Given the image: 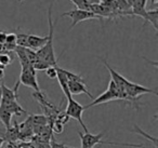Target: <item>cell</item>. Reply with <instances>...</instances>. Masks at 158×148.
<instances>
[{
	"instance_id": "obj_13",
	"label": "cell",
	"mask_w": 158,
	"mask_h": 148,
	"mask_svg": "<svg viewBox=\"0 0 158 148\" xmlns=\"http://www.w3.org/2000/svg\"><path fill=\"white\" fill-rule=\"evenodd\" d=\"M56 72H57V76H56V79L57 81H59L60 85H61V89L62 91H63L64 95L66 96V98H70L72 97V95H70L69 91H68V80L67 78L65 77V75H64V72H62V68L57 67L56 66Z\"/></svg>"
},
{
	"instance_id": "obj_27",
	"label": "cell",
	"mask_w": 158,
	"mask_h": 148,
	"mask_svg": "<svg viewBox=\"0 0 158 148\" xmlns=\"http://www.w3.org/2000/svg\"><path fill=\"white\" fill-rule=\"evenodd\" d=\"M3 145H5V139L0 137V148H3Z\"/></svg>"
},
{
	"instance_id": "obj_22",
	"label": "cell",
	"mask_w": 158,
	"mask_h": 148,
	"mask_svg": "<svg viewBox=\"0 0 158 148\" xmlns=\"http://www.w3.org/2000/svg\"><path fill=\"white\" fill-rule=\"evenodd\" d=\"M46 75H47V77H49L50 79H54V78H56V76H57V72H56V66L55 67H49V68H47L46 70Z\"/></svg>"
},
{
	"instance_id": "obj_14",
	"label": "cell",
	"mask_w": 158,
	"mask_h": 148,
	"mask_svg": "<svg viewBox=\"0 0 158 148\" xmlns=\"http://www.w3.org/2000/svg\"><path fill=\"white\" fill-rule=\"evenodd\" d=\"M134 129H132L131 130V132H133V133H136V134H139V135H141V136H143V137H145L146 139H148V141H151L152 143H153V145H154V148H158V138L156 136H152V135H149V134H147L145 131H143L141 128H139L136 124H134V126H133Z\"/></svg>"
},
{
	"instance_id": "obj_5",
	"label": "cell",
	"mask_w": 158,
	"mask_h": 148,
	"mask_svg": "<svg viewBox=\"0 0 158 148\" xmlns=\"http://www.w3.org/2000/svg\"><path fill=\"white\" fill-rule=\"evenodd\" d=\"M61 16H68V18L72 20V24H70V28H74L78 23L84 22V21L88 20H100L102 22L103 18L101 16L97 15L95 13H93L92 11H87V10H70L65 13H63Z\"/></svg>"
},
{
	"instance_id": "obj_4",
	"label": "cell",
	"mask_w": 158,
	"mask_h": 148,
	"mask_svg": "<svg viewBox=\"0 0 158 148\" xmlns=\"http://www.w3.org/2000/svg\"><path fill=\"white\" fill-rule=\"evenodd\" d=\"M21 67H22V70H21L20 79H19L20 84H24L28 88H31L35 90V92L41 91L37 81V72L34 69L33 66L29 64V65H23Z\"/></svg>"
},
{
	"instance_id": "obj_6",
	"label": "cell",
	"mask_w": 158,
	"mask_h": 148,
	"mask_svg": "<svg viewBox=\"0 0 158 148\" xmlns=\"http://www.w3.org/2000/svg\"><path fill=\"white\" fill-rule=\"evenodd\" d=\"M85 111V108L80 103H78L77 101H75L73 97L67 98V107H66L64 113L67 115L68 118H73V119L77 120L80 123V125L82 126L85 133H88V128L82 121V113Z\"/></svg>"
},
{
	"instance_id": "obj_17",
	"label": "cell",
	"mask_w": 158,
	"mask_h": 148,
	"mask_svg": "<svg viewBox=\"0 0 158 148\" xmlns=\"http://www.w3.org/2000/svg\"><path fill=\"white\" fill-rule=\"evenodd\" d=\"M15 36H16V46L22 47V48H28V44H27V34L22 33V31H20V28H18Z\"/></svg>"
},
{
	"instance_id": "obj_19",
	"label": "cell",
	"mask_w": 158,
	"mask_h": 148,
	"mask_svg": "<svg viewBox=\"0 0 158 148\" xmlns=\"http://www.w3.org/2000/svg\"><path fill=\"white\" fill-rule=\"evenodd\" d=\"M14 56H13V52L10 53H0V65L2 66H8L9 64L12 63Z\"/></svg>"
},
{
	"instance_id": "obj_21",
	"label": "cell",
	"mask_w": 158,
	"mask_h": 148,
	"mask_svg": "<svg viewBox=\"0 0 158 148\" xmlns=\"http://www.w3.org/2000/svg\"><path fill=\"white\" fill-rule=\"evenodd\" d=\"M31 146L34 148H51L50 147V144L47 143V142H44V141H40L39 138H33L31 141Z\"/></svg>"
},
{
	"instance_id": "obj_18",
	"label": "cell",
	"mask_w": 158,
	"mask_h": 148,
	"mask_svg": "<svg viewBox=\"0 0 158 148\" xmlns=\"http://www.w3.org/2000/svg\"><path fill=\"white\" fill-rule=\"evenodd\" d=\"M62 72H64V75H65V77L67 78L68 81H79V82H86V81H85V79L82 78L80 75H77V74H75V72H69V70H67V69H63V68H62Z\"/></svg>"
},
{
	"instance_id": "obj_3",
	"label": "cell",
	"mask_w": 158,
	"mask_h": 148,
	"mask_svg": "<svg viewBox=\"0 0 158 148\" xmlns=\"http://www.w3.org/2000/svg\"><path fill=\"white\" fill-rule=\"evenodd\" d=\"M125 101V102L128 103V97H127V94H126L125 91L120 90L113 80H110L108 82V87H107V90L105 92L101 94L99 97H95L93 98V101L88 104L87 106H84L85 110L90 107H93V106H97V105H100V104H104V103H108V102H112V101Z\"/></svg>"
},
{
	"instance_id": "obj_26",
	"label": "cell",
	"mask_w": 158,
	"mask_h": 148,
	"mask_svg": "<svg viewBox=\"0 0 158 148\" xmlns=\"http://www.w3.org/2000/svg\"><path fill=\"white\" fill-rule=\"evenodd\" d=\"M87 2L89 3L90 6H93V5H100V0H86Z\"/></svg>"
},
{
	"instance_id": "obj_2",
	"label": "cell",
	"mask_w": 158,
	"mask_h": 148,
	"mask_svg": "<svg viewBox=\"0 0 158 148\" xmlns=\"http://www.w3.org/2000/svg\"><path fill=\"white\" fill-rule=\"evenodd\" d=\"M78 135L81 141V148H94L97 145H115V146H123V147H132V148H146L143 144H129V143H118V142H108L102 141L105 135V132H100L98 134L92 133H81L78 131Z\"/></svg>"
},
{
	"instance_id": "obj_23",
	"label": "cell",
	"mask_w": 158,
	"mask_h": 148,
	"mask_svg": "<svg viewBox=\"0 0 158 148\" xmlns=\"http://www.w3.org/2000/svg\"><path fill=\"white\" fill-rule=\"evenodd\" d=\"M50 147L51 148H66V145H64V144H62V143H59V142H56L54 138H51V141H50Z\"/></svg>"
},
{
	"instance_id": "obj_9",
	"label": "cell",
	"mask_w": 158,
	"mask_h": 148,
	"mask_svg": "<svg viewBox=\"0 0 158 148\" xmlns=\"http://www.w3.org/2000/svg\"><path fill=\"white\" fill-rule=\"evenodd\" d=\"M68 91L70 95H78V94H86L91 100H93V95L87 89L86 82H79V81H68Z\"/></svg>"
},
{
	"instance_id": "obj_11",
	"label": "cell",
	"mask_w": 158,
	"mask_h": 148,
	"mask_svg": "<svg viewBox=\"0 0 158 148\" xmlns=\"http://www.w3.org/2000/svg\"><path fill=\"white\" fill-rule=\"evenodd\" d=\"M19 85H20V82H16L15 85H14L13 89H10L8 88L5 83H1V88H2V97L1 100H7V101H18V89Z\"/></svg>"
},
{
	"instance_id": "obj_20",
	"label": "cell",
	"mask_w": 158,
	"mask_h": 148,
	"mask_svg": "<svg viewBox=\"0 0 158 148\" xmlns=\"http://www.w3.org/2000/svg\"><path fill=\"white\" fill-rule=\"evenodd\" d=\"M77 7L79 10H87V11H91V6L87 2L86 0H70Z\"/></svg>"
},
{
	"instance_id": "obj_8",
	"label": "cell",
	"mask_w": 158,
	"mask_h": 148,
	"mask_svg": "<svg viewBox=\"0 0 158 148\" xmlns=\"http://www.w3.org/2000/svg\"><path fill=\"white\" fill-rule=\"evenodd\" d=\"M100 60H101L102 62H103V64L106 66V68L108 69V72H110V77H112V79L110 80H113L115 82V84L117 85V87L119 88L120 90H123V91H125V88L126 85L128 84V82H129V80H128L127 78H125L123 76H121L119 72H117L116 70L114 69V68H112L110 66V64L107 63V61L104 59H102V57H100Z\"/></svg>"
},
{
	"instance_id": "obj_29",
	"label": "cell",
	"mask_w": 158,
	"mask_h": 148,
	"mask_svg": "<svg viewBox=\"0 0 158 148\" xmlns=\"http://www.w3.org/2000/svg\"><path fill=\"white\" fill-rule=\"evenodd\" d=\"M66 148H75V147H69V146H66ZM94 148H101V146H100V145H98V146H95Z\"/></svg>"
},
{
	"instance_id": "obj_25",
	"label": "cell",
	"mask_w": 158,
	"mask_h": 148,
	"mask_svg": "<svg viewBox=\"0 0 158 148\" xmlns=\"http://www.w3.org/2000/svg\"><path fill=\"white\" fill-rule=\"evenodd\" d=\"M19 148H34V147L31 146V144H28V143H26V142H23V143H21L20 145H19Z\"/></svg>"
},
{
	"instance_id": "obj_28",
	"label": "cell",
	"mask_w": 158,
	"mask_h": 148,
	"mask_svg": "<svg viewBox=\"0 0 158 148\" xmlns=\"http://www.w3.org/2000/svg\"><path fill=\"white\" fill-rule=\"evenodd\" d=\"M1 97H2V88H1V82H0V101H1Z\"/></svg>"
},
{
	"instance_id": "obj_24",
	"label": "cell",
	"mask_w": 158,
	"mask_h": 148,
	"mask_svg": "<svg viewBox=\"0 0 158 148\" xmlns=\"http://www.w3.org/2000/svg\"><path fill=\"white\" fill-rule=\"evenodd\" d=\"M7 35L8 34L6 31H0V44H5L6 39H7Z\"/></svg>"
},
{
	"instance_id": "obj_15",
	"label": "cell",
	"mask_w": 158,
	"mask_h": 148,
	"mask_svg": "<svg viewBox=\"0 0 158 148\" xmlns=\"http://www.w3.org/2000/svg\"><path fill=\"white\" fill-rule=\"evenodd\" d=\"M146 22L151 23L156 31H158V10L157 9L148 10V11H147V16H146V21H145V24H146Z\"/></svg>"
},
{
	"instance_id": "obj_16",
	"label": "cell",
	"mask_w": 158,
	"mask_h": 148,
	"mask_svg": "<svg viewBox=\"0 0 158 148\" xmlns=\"http://www.w3.org/2000/svg\"><path fill=\"white\" fill-rule=\"evenodd\" d=\"M11 119H12L11 113L6 111L5 109H2L0 107V121L2 122L3 125L6 126V129L11 126Z\"/></svg>"
},
{
	"instance_id": "obj_1",
	"label": "cell",
	"mask_w": 158,
	"mask_h": 148,
	"mask_svg": "<svg viewBox=\"0 0 158 148\" xmlns=\"http://www.w3.org/2000/svg\"><path fill=\"white\" fill-rule=\"evenodd\" d=\"M53 2L54 1L51 2V5L49 6V9H48V23H49L48 41L46 42V44L40 50L36 51V53H37L38 57L40 60L46 62L48 65L55 67V66H57V61H56V57H55L54 47H53V37H54V24H53V20H52Z\"/></svg>"
},
{
	"instance_id": "obj_30",
	"label": "cell",
	"mask_w": 158,
	"mask_h": 148,
	"mask_svg": "<svg viewBox=\"0 0 158 148\" xmlns=\"http://www.w3.org/2000/svg\"><path fill=\"white\" fill-rule=\"evenodd\" d=\"M152 5H156V0H152Z\"/></svg>"
},
{
	"instance_id": "obj_10",
	"label": "cell",
	"mask_w": 158,
	"mask_h": 148,
	"mask_svg": "<svg viewBox=\"0 0 158 148\" xmlns=\"http://www.w3.org/2000/svg\"><path fill=\"white\" fill-rule=\"evenodd\" d=\"M48 41V36L46 37H41V36H36V35H27V44L28 48L33 51H38L46 44V42Z\"/></svg>"
},
{
	"instance_id": "obj_7",
	"label": "cell",
	"mask_w": 158,
	"mask_h": 148,
	"mask_svg": "<svg viewBox=\"0 0 158 148\" xmlns=\"http://www.w3.org/2000/svg\"><path fill=\"white\" fill-rule=\"evenodd\" d=\"M0 107L5 109L6 111L10 113L11 115L16 116H22L26 113V110L20 105L18 101H7V100H1L0 101Z\"/></svg>"
},
{
	"instance_id": "obj_12",
	"label": "cell",
	"mask_w": 158,
	"mask_h": 148,
	"mask_svg": "<svg viewBox=\"0 0 158 148\" xmlns=\"http://www.w3.org/2000/svg\"><path fill=\"white\" fill-rule=\"evenodd\" d=\"M2 138L5 139V142L8 141V143H14L20 138V129L18 122H14V126H10L7 129Z\"/></svg>"
}]
</instances>
